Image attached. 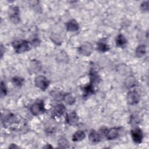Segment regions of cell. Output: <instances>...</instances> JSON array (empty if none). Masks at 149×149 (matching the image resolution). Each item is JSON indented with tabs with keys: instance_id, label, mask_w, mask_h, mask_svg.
Returning a JSON list of instances; mask_svg holds the SVG:
<instances>
[{
	"instance_id": "1",
	"label": "cell",
	"mask_w": 149,
	"mask_h": 149,
	"mask_svg": "<svg viewBox=\"0 0 149 149\" xmlns=\"http://www.w3.org/2000/svg\"><path fill=\"white\" fill-rule=\"evenodd\" d=\"M13 47L17 53L24 52L30 49L29 42L26 40H16L13 42Z\"/></svg>"
},
{
	"instance_id": "2",
	"label": "cell",
	"mask_w": 149,
	"mask_h": 149,
	"mask_svg": "<svg viewBox=\"0 0 149 149\" xmlns=\"http://www.w3.org/2000/svg\"><path fill=\"white\" fill-rule=\"evenodd\" d=\"M34 83L37 87L42 90H45L48 87L49 81L45 76H38L34 79Z\"/></svg>"
},
{
	"instance_id": "3",
	"label": "cell",
	"mask_w": 149,
	"mask_h": 149,
	"mask_svg": "<svg viewBox=\"0 0 149 149\" xmlns=\"http://www.w3.org/2000/svg\"><path fill=\"white\" fill-rule=\"evenodd\" d=\"M9 17L11 22L14 23H17L19 22V8L17 6H11L8 11Z\"/></svg>"
},
{
	"instance_id": "4",
	"label": "cell",
	"mask_w": 149,
	"mask_h": 149,
	"mask_svg": "<svg viewBox=\"0 0 149 149\" xmlns=\"http://www.w3.org/2000/svg\"><path fill=\"white\" fill-rule=\"evenodd\" d=\"M127 101L130 105H134L137 104L140 99L139 94L135 90L130 91L127 94Z\"/></svg>"
},
{
	"instance_id": "5",
	"label": "cell",
	"mask_w": 149,
	"mask_h": 149,
	"mask_svg": "<svg viewBox=\"0 0 149 149\" xmlns=\"http://www.w3.org/2000/svg\"><path fill=\"white\" fill-rule=\"evenodd\" d=\"M31 112L34 115H38L42 113L44 111V106L42 101H38L34 103L30 108Z\"/></svg>"
},
{
	"instance_id": "6",
	"label": "cell",
	"mask_w": 149,
	"mask_h": 149,
	"mask_svg": "<svg viewBox=\"0 0 149 149\" xmlns=\"http://www.w3.org/2000/svg\"><path fill=\"white\" fill-rule=\"evenodd\" d=\"M93 52V47L90 42H86L82 44L79 48V52L84 55L88 56L91 54Z\"/></svg>"
},
{
	"instance_id": "7",
	"label": "cell",
	"mask_w": 149,
	"mask_h": 149,
	"mask_svg": "<svg viewBox=\"0 0 149 149\" xmlns=\"http://www.w3.org/2000/svg\"><path fill=\"white\" fill-rule=\"evenodd\" d=\"M131 136L133 141L135 143L139 144L142 141L143 135L141 130L140 128H135L131 130Z\"/></svg>"
},
{
	"instance_id": "8",
	"label": "cell",
	"mask_w": 149,
	"mask_h": 149,
	"mask_svg": "<svg viewBox=\"0 0 149 149\" xmlns=\"http://www.w3.org/2000/svg\"><path fill=\"white\" fill-rule=\"evenodd\" d=\"M79 118L75 112H71L66 116V122L69 125H76L79 121Z\"/></svg>"
},
{
	"instance_id": "9",
	"label": "cell",
	"mask_w": 149,
	"mask_h": 149,
	"mask_svg": "<svg viewBox=\"0 0 149 149\" xmlns=\"http://www.w3.org/2000/svg\"><path fill=\"white\" fill-rule=\"evenodd\" d=\"M105 134L108 140H113L118 136L119 130L116 127H113L107 130Z\"/></svg>"
},
{
	"instance_id": "10",
	"label": "cell",
	"mask_w": 149,
	"mask_h": 149,
	"mask_svg": "<svg viewBox=\"0 0 149 149\" xmlns=\"http://www.w3.org/2000/svg\"><path fill=\"white\" fill-rule=\"evenodd\" d=\"M65 111H66V108L63 104H58L54 107L53 113L54 116L57 117H60L64 114Z\"/></svg>"
},
{
	"instance_id": "11",
	"label": "cell",
	"mask_w": 149,
	"mask_h": 149,
	"mask_svg": "<svg viewBox=\"0 0 149 149\" xmlns=\"http://www.w3.org/2000/svg\"><path fill=\"white\" fill-rule=\"evenodd\" d=\"M66 29L69 31H76L79 30V25L75 20H71L66 24Z\"/></svg>"
},
{
	"instance_id": "12",
	"label": "cell",
	"mask_w": 149,
	"mask_h": 149,
	"mask_svg": "<svg viewBox=\"0 0 149 149\" xmlns=\"http://www.w3.org/2000/svg\"><path fill=\"white\" fill-rule=\"evenodd\" d=\"M90 141L93 143H97L101 140L100 135L94 130H91L88 135Z\"/></svg>"
},
{
	"instance_id": "13",
	"label": "cell",
	"mask_w": 149,
	"mask_h": 149,
	"mask_svg": "<svg viewBox=\"0 0 149 149\" xmlns=\"http://www.w3.org/2000/svg\"><path fill=\"white\" fill-rule=\"evenodd\" d=\"M86 137L85 133L82 130H79L75 132L72 136V140L73 141H79L83 140Z\"/></svg>"
},
{
	"instance_id": "14",
	"label": "cell",
	"mask_w": 149,
	"mask_h": 149,
	"mask_svg": "<svg viewBox=\"0 0 149 149\" xmlns=\"http://www.w3.org/2000/svg\"><path fill=\"white\" fill-rule=\"evenodd\" d=\"M127 40L122 34H119L116 38V44L120 47H123L126 44Z\"/></svg>"
},
{
	"instance_id": "15",
	"label": "cell",
	"mask_w": 149,
	"mask_h": 149,
	"mask_svg": "<svg viewBox=\"0 0 149 149\" xmlns=\"http://www.w3.org/2000/svg\"><path fill=\"white\" fill-rule=\"evenodd\" d=\"M97 50H98L100 52H106L108 51L109 49V45L104 41H100L97 44Z\"/></svg>"
},
{
	"instance_id": "16",
	"label": "cell",
	"mask_w": 149,
	"mask_h": 149,
	"mask_svg": "<svg viewBox=\"0 0 149 149\" xmlns=\"http://www.w3.org/2000/svg\"><path fill=\"white\" fill-rule=\"evenodd\" d=\"M136 79L134 76H130L126 78L125 80V85L127 88H132L133 86L136 85Z\"/></svg>"
},
{
	"instance_id": "17",
	"label": "cell",
	"mask_w": 149,
	"mask_h": 149,
	"mask_svg": "<svg viewBox=\"0 0 149 149\" xmlns=\"http://www.w3.org/2000/svg\"><path fill=\"white\" fill-rule=\"evenodd\" d=\"M65 102L69 105H73L75 102V98L70 93L66 94L63 97Z\"/></svg>"
},
{
	"instance_id": "18",
	"label": "cell",
	"mask_w": 149,
	"mask_h": 149,
	"mask_svg": "<svg viewBox=\"0 0 149 149\" xmlns=\"http://www.w3.org/2000/svg\"><path fill=\"white\" fill-rule=\"evenodd\" d=\"M146 49L144 45H140L136 49V55L137 57H142L146 54Z\"/></svg>"
},
{
	"instance_id": "19",
	"label": "cell",
	"mask_w": 149,
	"mask_h": 149,
	"mask_svg": "<svg viewBox=\"0 0 149 149\" xmlns=\"http://www.w3.org/2000/svg\"><path fill=\"white\" fill-rule=\"evenodd\" d=\"M58 144H59V147H61V148H68V147H69L68 140L65 137H61L59 140Z\"/></svg>"
},
{
	"instance_id": "20",
	"label": "cell",
	"mask_w": 149,
	"mask_h": 149,
	"mask_svg": "<svg viewBox=\"0 0 149 149\" xmlns=\"http://www.w3.org/2000/svg\"><path fill=\"white\" fill-rule=\"evenodd\" d=\"M24 80L23 79L20 77H14L12 79V82L17 86H20L23 84Z\"/></svg>"
},
{
	"instance_id": "21",
	"label": "cell",
	"mask_w": 149,
	"mask_h": 149,
	"mask_svg": "<svg viewBox=\"0 0 149 149\" xmlns=\"http://www.w3.org/2000/svg\"><path fill=\"white\" fill-rule=\"evenodd\" d=\"M84 92L86 95H88L90 94H91L94 92L93 87L91 84H89L84 87Z\"/></svg>"
},
{
	"instance_id": "22",
	"label": "cell",
	"mask_w": 149,
	"mask_h": 149,
	"mask_svg": "<svg viewBox=\"0 0 149 149\" xmlns=\"http://www.w3.org/2000/svg\"><path fill=\"white\" fill-rule=\"evenodd\" d=\"M6 87L5 86V83L2 81L1 82V96L2 95H5L6 94Z\"/></svg>"
},
{
	"instance_id": "23",
	"label": "cell",
	"mask_w": 149,
	"mask_h": 149,
	"mask_svg": "<svg viewBox=\"0 0 149 149\" xmlns=\"http://www.w3.org/2000/svg\"><path fill=\"white\" fill-rule=\"evenodd\" d=\"M141 10H143L144 12L147 11L148 9V2L147 1L143 2L141 4Z\"/></svg>"
},
{
	"instance_id": "24",
	"label": "cell",
	"mask_w": 149,
	"mask_h": 149,
	"mask_svg": "<svg viewBox=\"0 0 149 149\" xmlns=\"http://www.w3.org/2000/svg\"><path fill=\"white\" fill-rule=\"evenodd\" d=\"M51 38L52 40V41L54 42H61V37L59 36H58V35H53L51 36Z\"/></svg>"
}]
</instances>
